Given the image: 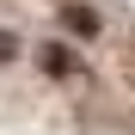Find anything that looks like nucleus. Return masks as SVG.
I'll return each instance as SVG.
<instances>
[{
	"instance_id": "2",
	"label": "nucleus",
	"mask_w": 135,
	"mask_h": 135,
	"mask_svg": "<svg viewBox=\"0 0 135 135\" xmlns=\"http://www.w3.org/2000/svg\"><path fill=\"white\" fill-rule=\"evenodd\" d=\"M37 68H43V80H74V74H86L80 55L68 49V43H55V37H43V43H37Z\"/></svg>"
},
{
	"instance_id": "3",
	"label": "nucleus",
	"mask_w": 135,
	"mask_h": 135,
	"mask_svg": "<svg viewBox=\"0 0 135 135\" xmlns=\"http://www.w3.org/2000/svg\"><path fill=\"white\" fill-rule=\"evenodd\" d=\"M6 61H18V37H12L6 25H0V68H6Z\"/></svg>"
},
{
	"instance_id": "1",
	"label": "nucleus",
	"mask_w": 135,
	"mask_h": 135,
	"mask_svg": "<svg viewBox=\"0 0 135 135\" xmlns=\"http://www.w3.org/2000/svg\"><path fill=\"white\" fill-rule=\"evenodd\" d=\"M55 18H61V31L74 37V43H98V37H104V12H98V6H86V0H68Z\"/></svg>"
}]
</instances>
